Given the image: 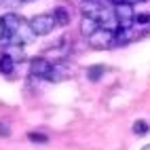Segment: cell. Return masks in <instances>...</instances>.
<instances>
[{
	"mask_svg": "<svg viewBox=\"0 0 150 150\" xmlns=\"http://www.w3.org/2000/svg\"><path fill=\"white\" fill-rule=\"evenodd\" d=\"M6 55L11 57L13 62H21V59H23V51H21V47H15V45L6 49Z\"/></svg>",
	"mask_w": 150,
	"mask_h": 150,
	"instance_id": "30bf717a",
	"label": "cell"
},
{
	"mask_svg": "<svg viewBox=\"0 0 150 150\" xmlns=\"http://www.w3.org/2000/svg\"><path fill=\"white\" fill-rule=\"evenodd\" d=\"M51 68H53V64L49 62L47 57H34L32 62H30V72L36 78H47L49 72H51Z\"/></svg>",
	"mask_w": 150,
	"mask_h": 150,
	"instance_id": "277c9868",
	"label": "cell"
},
{
	"mask_svg": "<svg viewBox=\"0 0 150 150\" xmlns=\"http://www.w3.org/2000/svg\"><path fill=\"white\" fill-rule=\"evenodd\" d=\"M148 131H150V125L146 121H135L133 123V133L135 135H146Z\"/></svg>",
	"mask_w": 150,
	"mask_h": 150,
	"instance_id": "8fae6325",
	"label": "cell"
},
{
	"mask_svg": "<svg viewBox=\"0 0 150 150\" xmlns=\"http://www.w3.org/2000/svg\"><path fill=\"white\" fill-rule=\"evenodd\" d=\"M2 36H4V28H2V17H0V40H2Z\"/></svg>",
	"mask_w": 150,
	"mask_h": 150,
	"instance_id": "9a60e30c",
	"label": "cell"
},
{
	"mask_svg": "<svg viewBox=\"0 0 150 150\" xmlns=\"http://www.w3.org/2000/svg\"><path fill=\"white\" fill-rule=\"evenodd\" d=\"M142 150H150V144H146V146H144V148H142Z\"/></svg>",
	"mask_w": 150,
	"mask_h": 150,
	"instance_id": "2e32d148",
	"label": "cell"
},
{
	"mask_svg": "<svg viewBox=\"0 0 150 150\" xmlns=\"http://www.w3.org/2000/svg\"><path fill=\"white\" fill-rule=\"evenodd\" d=\"M8 135H11V127L0 121V137H8Z\"/></svg>",
	"mask_w": 150,
	"mask_h": 150,
	"instance_id": "4fadbf2b",
	"label": "cell"
},
{
	"mask_svg": "<svg viewBox=\"0 0 150 150\" xmlns=\"http://www.w3.org/2000/svg\"><path fill=\"white\" fill-rule=\"evenodd\" d=\"M28 139H30V142H38V144H47V142H49V137H47V135H42V133H36V131L28 133Z\"/></svg>",
	"mask_w": 150,
	"mask_h": 150,
	"instance_id": "7c38bea8",
	"label": "cell"
},
{
	"mask_svg": "<svg viewBox=\"0 0 150 150\" xmlns=\"http://www.w3.org/2000/svg\"><path fill=\"white\" fill-rule=\"evenodd\" d=\"M51 15L55 19V25H68L70 23V11H68L66 6H57Z\"/></svg>",
	"mask_w": 150,
	"mask_h": 150,
	"instance_id": "8992f818",
	"label": "cell"
},
{
	"mask_svg": "<svg viewBox=\"0 0 150 150\" xmlns=\"http://www.w3.org/2000/svg\"><path fill=\"white\" fill-rule=\"evenodd\" d=\"M104 72H106L104 66H91V68L87 70V76L91 78V81H99V78L104 76Z\"/></svg>",
	"mask_w": 150,
	"mask_h": 150,
	"instance_id": "9c48e42d",
	"label": "cell"
},
{
	"mask_svg": "<svg viewBox=\"0 0 150 150\" xmlns=\"http://www.w3.org/2000/svg\"><path fill=\"white\" fill-rule=\"evenodd\" d=\"M66 76H68V68L62 66V64H55V66L51 68V72H49L47 78H49V81H55V83H57V81H64Z\"/></svg>",
	"mask_w": 150,
	"mask_h": 150,
	"instance_id": "52a82bcc",
	"label": "cell"
},
{
	"mask_svg": "<svg viewBox=\"0 0 150 150\" xmlns=\"http://www.w3.org/2000/svg\"><path fill=\"white\" fill-rule=\"evenodd\" d=\"M30 28H32V34L34 36H47L49 32H53L55 28V19L51 13H40L30 19Z\"/></svg>",
	"mask_w": 150,
	"mask_h": 150,
	"instance_id": "6da1fadb",
	"label": "cell"
},
{
	"mask_svg": "<svg viewBox=\"0 0 150 150\" xmlns=\"http://www.w3.org/2000/svg\"><path fill=\"white\" fill-rule=\"evenodd\" d=\"M114 19H116V30H131L135 21V11L129 4H118L114 8Z\"/></svg>",
	"mask_w": 150,
	"mask_h": 150,
	"instance_id": "3957f363",
	"label": "cell"
},
{
	"mask_svg": "<svg viewBox=\"0 0 150 150\" xmlns=\"http://www.w3.org/2000/svg\"><path fill=\"white\" fill-rule=\"evenodd\" d=\"M99 28V23L95 21V19H91V17H85L83 15V19H81V32H83V36H91V34H95V30Z\"/></svg>",
	"mask_w": 150,
	"mask_h": 150,
	"instance_id": "5b68a950",
	"label": "cell"
},
{
	"mask_svg": "<svg viewBox=\"0 0 150 150\" xmlns=\"http://www.w3.org/2000/svg\"><path fill=\"white\" fill-rule=\"evenodd\" d=\"M137 2H142V0H121V4H129V6H133Z\"/></svg>",
	"mask_w": 150,
	"mask_h": 150,
	"instance_id": "5bb4252c",
	"label": "cell"
},
{
	"mask_svg": "<svg viewBox=\"0 0 150 150\" xmlns=\"http://www.w3.org/2000/svg\"><path fill=\"white\" fill-rule=\"evenodd\" d=\"M13 66H15V62L6 53L0 55V72L2 74H13Z\"/></svg>",
	"mask_w": 150,
	"mask_h": 150,
	"instance_id": "ba28073f",
	"label": "cell"
},
{
	"mask_svg": "<svg viewBox=\"0 0 150 150\" xmlns=\"http://www.w3.org/2000/svg\"><path fill=\"white\" fill-rule=\"evenodd\" d=\"M89 45L93 49H110V47H114V30L97 28L95 34L89 36Z\"/></svg>",
	"mask_w": 150,
	"mask_h": 150,
	"instance_id": "7a4b0ae2",
	"label": "cell"
}]
</instances>
